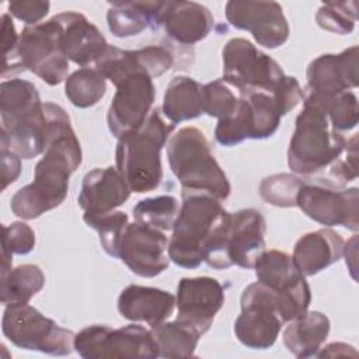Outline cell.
<instances>
[{
    "label": "cell",
    "mask_w": 359,
    "mask_h": 359,
    "mask_svg": "<svg viewBox=\"0 0 359 359\" xmlns=\"http://www.w3.org/2000/svg\"><path fill=\"white\" fill-rule=\"evenodd\" d=\"M0 142L21 158L43 154L46 118L43 102L31 81L11 79L0 84Z\"/></svg>",
    "instance_id": "277c9868"
},
{
    "label": "cell",
    "mask_w": 359,
    "mask_h": 359,
    "mask_svg": "<svg viewBox=\"0 0 359 359\" xmlns=\"http://www.w3.org/2000/svg\"><path fill=\"white\" fill-rule=\"evenodd\" d=\"M296 206L323 226H344L352 231L359 230V189L356 187L332 188L304 181Z\"/></svg>",
    "instance_id": "9a60e30c"
},
{
    "label": "cell",
    "mask_w": 359,
    "mask_h": 359,
    "mask_svg": "<svg viewBox=\"0 0 359 359\" xmlns=\"http://www.w3.org/2000/svg\"><path fill=\"white\" fill-rule=\"evenodd\" d=\"M240 303L241 314L234 323L237 339L251 349L271 348L285 324L279 314L278 294L257 280L243 290Z\"/></svg>",
    "instance_id": "4fadbf2b"
},
{
    "label": "cell",
    "mask_w": 359,
    "mask_h": 359,
    "mask_svg": "<svg viewBox=\"0 0 359 359\" xmlns=\"http://www.w3.org/2000/svg\"><path fill=\"white\" fill-rule=\"evenodd\" d=\"M227 210L220 199L203 192L182 189V203L168 241V258L187 269L203 261V248Z\"/></svg>",
    "instance_id": "52a82bcc"
},
{
    "label": "cell",
    "mask_w": 359,
    "mask_h": 359,
    "mask_svg": "<svg viewBox=\"0 0 359 359\" xmlns=\"http://www.w3.org/2000/svg\"><path fill=\"white\" fill-rule=\"evenodd\" d=\"M344 238L331 229H320L303 234L294 244L293 261L304 276H313L339 261Z\"/></svg>",
    "instance_id": "d4e9b609"
},
{
    "label": "cell",
    "mask_w": 359,
    "mask_h": 359,
    "mask_svg": "<svg viewBox=\"0 0 359 359\" xmlns=\"http://www.w3.org/2000/svg\"><path fill=\"white\" fill-rule=\"evenodd\" d=\"M1 157V189L4 191L11 182H14L21 172V157L8 149L4 142H0Z\"/></svg>",
    "instance_id": "b9f144b4"
},
{
    "label": "cell",
    "mask_w": 359,
    "mask_h": 359,
    "mask_svg": "<svg viewBox=\"0 0 359 359\" xmlns=\"http://www.w3.org/2000/svg\"><path fill=\"white\" fill-rule=\"evenodd\" d=\"M283 116L280 107L268 93L252 91L241 94L236 114L219 121L215 128V139L222 146H236L245 139L271 137Z\"/></svg>",
    "instance_id": "5bb4252c"
},
{
    "label": "cell",
    "mask_w": 359,
    "mask_h": 359,
    "mask_svg": "<svg viewBox=\"0 0 359 359\" xmlns=\"http://www.w3.org/2000/svg\"><path fill=\"white\" fill-rule=\"evenodd\" d=\"M1 330L11 344L22 349L53 356H66L74 349L76 334L45 317L28 303L6 306Z\"/></svg>",
    "instance_id": "ba28073f"
},
{
    "label": "cell",
    "mask_w": 359,
    "mask_h": 359,
    "mask_svg": "<svg viewBox=\"0 0 359 359\" xmlns=\"http://www.w3.org/2000/svg\"><path fill=\"white\" fill-rule=\"evenodd\" d=\"M74 349L84 359H153L160 356L151 330L139 324L121 328L100 324L86 327L76 334Z\"/></svg>",
    "instance_id": "30bf717a"
},
{
    "label": "cell",
    "mask_w": 359,
    "mask_h": 359,
    "mask_svg": "<svg viewBox=\"0 0 359 359\" xmlns=\"http://www.w3.org/2000/svg\"><path fill=\"white\" fill-rule=\"evenodd\" d=\"M175 304L177 320L203 335L224 304V289L210 276L182 278L177 286Z\"/></svg>",
    "instance_id": "ac0fdd59"
},
{
    "label": "cell",
    "mask_w": 359,
    "mask_h": 359,
    "mask_svg": "<svg viewBox=\"0 0 359 359\" xmlns=\"http://www.w3.org/2000/svg\"><path fill=\"white\" fill-rule=\"evenodd\" d=\"M136 57L140 67L153 79L163 76L174 65L172 52L163 45H150L136 49Z\"/></svg>",
    "instance_id": "f35d334b"
},
{
    "label": "cell",
    "mask_w": 359,
    "mask_h": 359,
    "mask_svg": "<svg viewBox=\"0 0 359 359\" xmlns=\"http://www.w3.org/2000/svg\"><path fill=\"white\" fill-rule=\"evenodd\" d=\"M254 269L257 280L278 294L279 314L285 323L307 311L311 302L310 286L292 255L279 250H265Z\"/></svg>",
    "instance_id": "7c38bea8"
},
{
    "label": "cell",
    "mask_w": 359,
    "mask_h": 359,
    "mask_svg": "<svg viewBox=\"0 0 359 359\" xmlns=\"http://www.w3.org/2000/svg\"><path fill=\"white\" fill-rule=\"evenodd\" d=\"M20 35H17L15 27L10 14L1 15V45H3V70L1 76H7V73H17L22 69L20 67L17 59V46H18Z\"/></svg>",
    "instance_id": "ab89813d"
},
{
    "label": "cell",
    "mask_w": 359,
    "mask_h": 359,
    "mask_svg": "<svg viewBox=\"0 0 359 359\" xmlns=\"http://www.w3.org/2000/svg\"><path fill=\"white\" fill-rule=\"evenodd\" d=\"M83 220L88 227L94 229L98 233L100 243L104 251L114 258H119L121 240L129 223L128 215L121 210H112L100 215L84 213Z\"/></svg>",
    "instance_id": "836d02e7"
},
{
    "label": "cell",
    "mask_w": 359,
    "mask_h": 359,
    "mask_svg": "<svg viewBox=\"0 0 359 359\" xmlns=\"http://www.w3.org/2000/svg\"><path fill=\"white\" fill-rule=\"evenodd\" d=\"M226 18L237 29L251 32L258 45L282 46L290 34L282 6L276 1H227Z\"/></svg>",
    "instance_id": "e0dca14e"
},
{
    "label": "cell",
    "mask_w": 359,
    "mask_h": 359,
    "mask_svg": "<svg viewBox=\"0 0 359 359\" xmlns=\"http://www.w3.org/2000/svg\"><path fill=\"white\" fill-rule=\"evenodd\" d=\"M241 93L223 79L203 86V114L219 121L231 118L238 109Z\"/></svg>",
    "instance_id": "e575fe53"
},
{
    "label": "cell",
    "mask_w": 359,
    "mask_h": 359,
    "mask_svg": "<svg viewBox=\"0 0 359 359\" xmlns=\"http://www.w3.org/2000/svg\"><path fill=\"white\" fill-rule=\"evenodd\" d=\"M49 1L18 0L8 3V13L24 21L27 25H35L39 24V21L49 13Z\"/></svg>",
    "instance_id": "60d3db41"
},
{
    "label": "cell",
    "mask_w": 359,
    "mask_h": 359,
    "mask_svg": "<svg viewBox=\"0 0 359 359\" xmlns=\"http://www.w3.org/2000/svg\"><path fill=\"white\" fill-rule=\"evenodd\" d=\"M304 100L323 108L331 126L341 133L351 130L358 125L359 105L358 97L352 91H342L328 98L304 95Z\"/></svg>",
    "instance_id": "d6a6232c"
},
{
    "label": "cell",
    "mask_w": 359,
    "mask_h": 359,
    "mask_svg": "<svg viewBox=\"0 0 359 359\" xmlns=\"http://www.w3.org/2000/svg\"><path fill=\"white\" fill-rule=\"evenodd\" d=\"M356 1H328L318 8L316 21L325 31L339 35L351 34L356 22Z\"/></svg>",
    "instance_id": "8d00e7d4"
},
{
    "label": "cell",
    "mask_w": 359,
    "mask_h": 359,
    "mask_svg": "<svg viewBox=\"0 0 359 359\" xmlns=\"http://www.w3.org/2000/svg\"><path fill=\"white\" fill-rule=\"evenodd\" d=\"M130 192L129 185L115 167L94 168L83 178L77 202L87 215L108 213L123 205Z\"/></svg>",
    "instance_id": "44dd1931"
},
{
    "label": "cell",
    "mask_w": 359,
    "mask_h": 359,
    "mask_svg": "<svg viewBox=\"0 0 359 359\" xmlns=\"http://www.w3.org/2000/svg\"><path fill=\"white\" fill-rule=\"evenodd\" d=\"M212 11L196 1H164L160 27L168 38L182 45H194L205 39L213 29Z\"/></svg>",
    "instance_id": "7402d4cb"
},
{
    "label": "cell",
    "mask_w": 359,
    "mask_h": 359,
    "mask_svg": "<svg viewBox=\"0 0 359 359\" xmlns=\"http://www.w3.org/2000/svg\"><path fill=\"white\" fill-rule=\"evenodd\" d=\"M43 112L45 151L35 165L34 181L20 188L10 202L11 212L24 220L36 219L66 199L69 178L83 158L67 112L53 102H43Z\"/></svg>",
    "instance_id": "6da1fadb"
},
{
    "label": "cell",
    "mask_w": 359,
    "mask_h": 359,
    "mask_svg": "<svg viewBox=\"0 0 359 359\" xmlns=\"http://www.w3.org/2000/svg\"><path fill=\"white\" fill-rule=\"evenodd\" d=\"M107 91V79L97 70L81 67L73 72L65 84V94L77 108L95 105Z\"/></svg>",
    "instance_id": "4dcf8cb0"
},
{
    "label": "cell",
    "mask_w": 359,
    "mask_h": 359,
    "mask_svg": "<svg viewBox=\"0 0 359 359\" xmlns=\"http://www.w3.org/2000/svg\"><path fill=\"white\" fill-rule=\"evenodd\" d=\"M358 69V46L348 48L338 55H321L307 66L304 95L328 98L356 88L359 84Z\"/></svg>",
    "instance_id": "ffe728a7"
},
{
    "label": "cell",
    "mask_w": 359,
    "mask_h": 359,
    "mask_svg": "<svg viewBox=\"0 0 359 359\" xmlns=\"http://www.w3.org/2000/svg\"><path fill=\"white\" fill-rule=\"evenodd\" d=\"M35 247V233L24 222H14L3 226L1 255L13 258V254L25 255Z\"/></svg>",
    "instance_id": "74e56055"
},
{
    "label": "cell",
    "mask_w": 359,
    "mask_h": 359,
    "mask_svg": "<svg viewBox=\"0 0 359 359\" xmlns=\"http://www.w3.org/2000/svg\"><path fill=\"white\" fill-rule=\"evenodd\" d=\"M330 332V320L320 311H304L289 321L283 331V344L296 358L316 356Z\"/></svg>",
    "instance_id": "4316f807"
},
{
    "label": "cell",
    "mask_w": 359,
    "mask_h": 359,
    "mask_svg": "<svg viewBox=\"0 0 359 359\" xmlns=\"http://www.w3.org/2000/svg\"><path fill=\"white\" fill-rule=\"evenodd\" d=\"M45 285V275L35 264L11 268L0 280V300L3 304L28 303Z\"/></svg>",
    "instance_id": "f1b7e54d"
},
{
    "label": "cell",
    "mask_w": 359,
    "mask_h": 359,
    "mask_svg": "<svg viewBox=\"0 0 359 359\" xmlns=\"http://www.w3.org/2000/svg\"><path fill=\"white\" fill-rule=\"evenodd\" d=\"M175 307V296L167 290L129 285L118 297L119 314L135 323H146L151 328L167 321Z\"/></svg>",
    "instance_id": "cb8c5ba5"
},
{
    "label": "cell",
    "mask_w": 359,
    "mask_h": 359,
    "mask_svg": "<svg viewBox=\"0 0 359 359\" xmlns=\"http://www.w3.org/2000/svg\"><path fill=\"white\" fill-rule=\"evenodd\" d=\"M62 24L60 45L69 60L86 67L109 46L101 31L86 15L74 11L56 14Z\"/></svg>",
    "instance_id": "603a6c76"
},
{
    "label": "cell",
    "mask_w": 359,
    "mask_h": 359,
    "mask_svg": "<svg viewBox=\"0 0 359 359\" xmlns=\"http://www.w3.org/2000/svg\"><path fill=\"white\" fill-rule=\"evenodd\" d=\"M161 112L171 123L195 119L203 114V86L188 77H174L164 93Z\"/></svg>",
    "instance_id": "83f0119b"
},
{
    "label": "cell",
    "mask_w": 359,
    "mask_h": 359,
    "mask_svg": "<svg viewBox=\"0 0 359 359\" xmlns=\"http://www.w3.org/2000/svg\"><path fill=\"white\" fill-rule=\"evenodd\" d=\"M115 87L107 123L109 132L119 139L146 121L156 98V88L153 79L143 72L126 76Z\"/></svg>",
    "instance_id": "2e32d148"
},
{
    "label": "cell",
    "mask_w": 359,
    "mask_h": 359,
    "mask_svg": "<svg viewBox=\"0 0 359 359\" xmlns=\"http://www.w3.org/2000/svg\"><path fill=\"white\" fill-rule=\"evenodd\" d=\"M167 247L168 240L164 231L133 222L128 223L123 231L119 258L133 273L154 278L168 268Z\"/></svg>",
    "instance_id": "d6986e66"
},
{
    "label": "cell",
    "mask_w": 359,
    "mask_h": 359,
    "mask_svg": "<svg viewBox=\"0 0 359 359\" xmlns=\"http://www.w3.org/2000/svg\"><path fill=\"white\" fill-rule=\"evenodd\" d=\"M62 24L56 15L48 21L27 25L20 34L17 59L22 70H29L49 86H57L69 76V59L62 45Z\"/></svg>",
    "instance_id": "9c48e42d"
},
{
    "label": "cell",
    "mask_w": 359,
    "mask_h": 359,
    "mask_svg": "<svg viewBox=\"0 0 359 359\" xmlns=\"http://www.w3.org/2000/svg\"><path fill=\"white\" fill-rule=\"evenodd\" d=\"M266 222L255 209H241L226 213L203 248V261L215 269H227L233 265L254 268L265 251Z\"/></svg>",
    "instance_id": "8992f818"
},
{
    "label": "cell",
    "mask_w": 359,
    "mask_h": 359,
    "mask_svg": "<svg viewBox=\"0 0 359 359\" xmlns=\"http://www.w3.org/2000/svg\"><path fill=\"white\" fill-rule=\"evenodd\" d=\"M132 212L135 222L161 231H168L172 230L180 213V202L175 196L158 195L139 201Z\"/></svg>",
    "instance_id": "1f68e13d"
},
{
    "label": "cell",
    "mask_w": 359,
    "mask_h": 359,
    "mask_svg": "<svg viewBox=\"0 0 359 359\" xmlns=\"http://www.w3.org/2000/svg\"><path fill=\"white\" fill-rule=\"evenodd\" d=\"M164 1H115L107 13L108 28L116 38L142 34L146 28H158Z\"/></svg>",
    "instance_id": "484cf974"
},
{
    "label": "cell",
    "mask_w": 359,
    "mask_h": 359,
    "mask_svg": "<svg viewBox=\"0 0 359 359\" xmlns=\"http://www.w3.org/2000/svg\"><path fill=\"white\" fill-rule=\"evenodd\" d=\"M304 181L293 174L280 172L265 177L259 184L261 198L278 208H292L296 206L297 195Z\"/></svg>",
    "instance_id": "d590c367"
},
{
    "label": "cell",
    "mask_w": 359,
    "mask_h": 359,
    "mask_svg": "<svg viewBox=\"0 0 359 359\" xmlns=\"http://www.w3.org/2000/svg\"><path fill=\"white\" fill-rule=\"evenodd\" d=\"M167 158L182 189L203 191L220 201L229 198L231 187L215 158L210 144L195 126L181 128L167 143Z\"/></svg>",
    "instance_id": "5b68a950"
},
{
    "label": "cell",
    "mask_w": 359,
    "mask_h": 359,
    "mask_svg": "<svg viewBox=\"0 0 359 359\" xmlns=\"http://www.w3.org/2000/svg\"><path fill=\"white\" fill-rule=\"evenodd\" d=\"M153 337L163 358H192L202 337L192 327L175 320L164 321L151 328Z\"/></svg>",
    "instance_id": "f546056e"
},
{
    "label": "cell",
    "mask_w": 359,
    "mask_h": 359,
    "mask_svg": "<svg viewBox=\"0 0 359 359\" xmlns=\"http://www.w3.org/2000/svg\"><path fill=\"white\" fill-rule=\"evenodd\" d=\"M174 123H165L161 108H153L146 121L118 139L115 163L132 192L146 194L157 189L163 180L161 150Z\"/></svg>",
    "instance_id": "3957f363"
},
{
    "label": "cell",
    "mask_w": 359,
    "mask_h": 359,
    "mask_svg": "<svg viewBox=\"0 0 359 359\" xmlns=\"http://www.w3.org/2000/svg\"><path fill=\"white\" fill-rule=\"evenodd\" d=\"M223 80L241 94L261 91L272 94L286 74L280 65L245 38L230 39L223 50Z\"/></svg>",
    "instance_id": "8fae6325"
},
{
    "label": "cell",
    "mask_w": 359,
    "mask_h": 359,
    "mask_svg": "<svg viewBox=\"0 0 359 359\" xmlns=\"http://www.w3.org/2000/svg\"><path fill=\"white\" fill-rule=\"evenodd\" d=\"M348 143L349 139L331 126L323 108L303 100L287 149V165L317 182L342 157Z\"/></svg>",
    "instance_id": "7a4b0ae2"
}]
</instances>
